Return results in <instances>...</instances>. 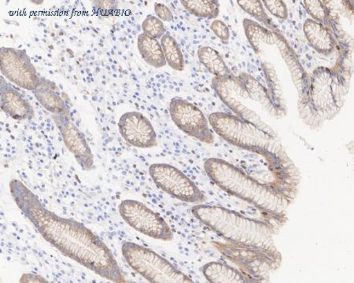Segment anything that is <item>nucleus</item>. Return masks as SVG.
<instances>
[{
    "instance_id": "1",
    "label": "nucleus",
    "mask_w": 354,
    "mask_h": 283,
    "mask_svg": "<svg viewBox=\"0 0 354 283\" xmlns=\"http://www.w3.org/2000/svg\"><path fill=\"white\" fill-rule=\"evenodd\" d=\"M9 188L21 213L49 244L102 278L127 282L110 248L98 235L76 220L50 211L21 181L11 180Z\"/></svg>"
},
{
    "instance_id": "2",
    "label": "nucleus",
    "mask_w": 354,
    "mask_h": 283,
    "mask_svg": "<svg viewBox=\"0 0 354 283\" xmlns=\"http://www.w3.org/2000/svg\"><path fill=\"white\" fill-rule=\"evenodd\" d=\"M204 168L209 179L227 193L247 202L274 218L284 217L289 202L271 186L261 184L219 158H209L205 162Z\"/></svg>"
},
{
    "instance_id": "3",
    "label": "nucleus",
    "mask_w": 354,
    "mask_h": 283,
    "mask_svg": "<svg viewBox=\"0 0 354 283\" xmlns=\"http://www.w3.org/2000/svg\"><path fill=\"white\" fill-rule=\"evenodd\" d=\"M192 213L200 222L232 244L276 250L271 225L216 206L198 205Z\"/></svg>"
},
{
    "instance_id": "4",
    "label": "nucleus",
    "mask_w": 354,
    "mask_h": 283,
    "mask_svg": "<svg viewBox=\"0 0 354 283\" xmlns=\"http://www.w3.org/2000/svg\"><path fill=\"white\" fill-rule=\"evenodd\" d=\"M209 122L216 134L239 148L272 158L278 157L281 151L275 135L238 116L216 112L209 116Z\"/></svg>"
},
{
    "instance_id": "5",
    "label": "nucleus",
    "mask_w": 354,
    "mask_h": 283,
    "mask_svg": "<svg viewBox=\"0 0 354 283\" xmlns=\"http://www.w3.org/2000/svg\"><path fill=\"white\" fill-rule=\"evenodd\" d=\"M332 72L318 69L313 72L310 92V106L300 108L301 118L310 126L317 127L334 118L342 109L345 94Z\"/></svg>"
},
{
    "instance_id": "6",
    "label": "nucleus",
    "mask_w": 354,
    "mask_h": 283,
    "mask_svg": "<svg viewBox=\"0 0 354 283\" xmlns=\"http://www.w3.org/2000/svg\"><path fill=\"white\" fill-rule=\"evenodd\" d=\"M122 252L131 269L151 283H192L189 276L182 273L159 254L135 242H124Z\"/></svg>"
},
{
    "instance_id": "7",
    "label": "nucleus",
    "mask_w": 354,
    "mask_h": 283,
    "mask_svg": "<svg viewBox=\"0 0 354 283\" xmlns=\"http://www.w3.org/2000/svg\"><path fill=\"white\" fill-rule=\"evenodd\" d=\"M216 247L227 259L239 266L249 282L263 280L270 271L279 269L281 254L276 250L244 246L225 243H216Z\"/></svg>"
},
{
    "instance_id": "8",
    "label": "nucleus",
    "mask_w": 354,
    "mask_h": 283,
    "mask_svg": "<svg viewBox=\"0 0 354 283\" xmlns=\"http://www.w3.org/2000/svg\"><path fill=\"white\" fill-rule=\"evenodd\" d=\"M118 209L124 222L140 233L164 242L174 240V232L165 219L144 203L127 199L120 203Z\"/></svg>"
},
{
    "instance_id": "9",
    "label": "nucleus",
    "mask_w": 354,
    "mask_h": 283,
    "mask_svg": "<svg viewBox=\"0 0 354 283\" xmlns=\"http://www.w3.org/2000/svg\"><path fill=\"white\" fill-rule=\"evenodd\" d=\"M149 173L158 188L177 199L195 204L207 201V197L190 178L169 164H152Z\"/></svg>"
},
{
    "instance_id": "10",
    "label": "nucleus",
    "mask_w": 354,
    "mask_h": 283,
    "mask_svg": "<svg viewBox=\"0 0 354 283\" xmlns=\"http://www.w3.org/2000/svg\"><path fill=\"white\" fill-rule=\"evenodd\" d=\"M171 119L180 131L205 144H212L215 137L209 128L208 119L198 107L180 98L170 101Z\"/></svg>"
},
{
    "instance_id": "11",
    "label": "nucleus",
    "mask_w": 354,
    "mask_h": 283,
    "mask_svg": "<svg viewBox=\"0 0 354 283\" xmlns=\"http://www.w3.org/2000/svg\"><path fill=\"white\" fill-rule=\"evenodd\" d=\"M0 71L8 81L28 90H35L41 81L35 66L25 50L1 48Z\"/></svg>"
},
{
    "instance_id": "12",
    "label": "nucleus",
    "mask_w": 354,
    "mask_h": 283,
    "mask_svg": "<svg viewBox=\"0 0 354 283\" xmlns=\"http://www.w3.org/2000/svg\"><path fill=\"white\" fill-rule=\"evenodd\" d=\"M118 128L125 142L136 148L151 149L158 146L155 128L140 112L124 113L119 119Z\"/></svg>"
},
{
    "instance_id": "13",
    "label": "nucleus",
    "mask_w": 354,
    "mask_h": 283,
    "mask_svg": "<svg viewBox=\"0 0 354 283\" xmlns=\"http://www.w3.org/2000/svg\"><path fill=\"white\" fill-rule=\"evenodd\" d=\"M53 121L64 139L66 148L84 171L94 168V156L84 135L73 123L71 115H53Z\"/></svg>"
},
{
    "instance_id": "14",
    "label": "nucleus",
    "mask_w": 354,
    "mask_h": 283,
    "mask_svg": "<svg viewBox=\"0 0 354 283\" xmlns=\"http://www.w3.org/2000/svg\"><path fill=\"white\" fill-rule=\"evenodd\" d=\"M7 79L0 78V106L10 118L16 121L32 120L35 117V110L28 101L18 90L8 83Z\"/></svg>"
},
{
    "instance_id": "15",
    "label": "nucleus",
    "mask_w": 354,
    "mask_h": 283,
    "mask_svg": "<svg viewBox=\"0 0 354 283\" xmlns=\"http://www.w3.org/2000/svg\"><path fill=\"white\" fill-rule=\"evenodd\" d=\"M53 82L41 78L37 88L33 90L39 104L53 115H71V108L58 93Z\"/></svg>"
},
{
    "instance_id": "16",
    "label": "nucleus",
    "mask_w": 354,
    "mask_h": 283,
    "mask_svg": "<svg viewBox=\"0 0 354 283\" xmlns=\"http://www.w3.org/2000/svg\"><path fill=\"white\" fill-rule=\"evenodd\" d=\"M304 31L307 41L319 54L328 55L335 50L334 38L326 27L313 19H306Z\"/></svg>"
},
{
    "instance_id": "17",
    "label": "nucleus",
    "mask_w": 354,
    "mask_h": 283,
    "mask_svg": "<svg viewBox=\"0 0 354 283\" xmlns=\"http://www.w3.org/2000/svg\"><path fill=\"white\" fill-rule=\"evenodd\" d=\"M203 273L205 279L212 283H244L249 282L241 271L220 262L205 264Z\"/></svg>"
},
{
    "instance_id": "18",
    "label": "nucleus",
    "mask_w": 354,
    "mask_h": 283,
    "mask_svg": "<svg viewBox=\"0 0 354 283\" xmlns=\"http://www.w3.org/2000/svg\"><path fill=\"white\" fill-rule=\"evenodd\" d=\"M137 48L147 64L160 69L167 65L161 43L158 39L141 33L137 39Z\"/></svg>"
},
{
    "instance_id": "19",
    "label": "nucleus",
    "mask_w": 354,
    "mask_h": 283,
    "mask_svg": "<svg viewBox=\"0 0 354 283\" xmlns=\"http://www.w3.org/2000/svg\"><path fill=\"white\" fill-rule=\"evenodd\" d=\"M198 57L201 64L215 77L224 78L235 76L230 68L227 66L219 52H216L213 48H199L198 50Z\"/></svg>"
},
{
    "instance_id": "20",
    "label": "nucleus",
    "mask_w": 354,
    "mask_h": 283,
    "mask_svg": "<svg viewBox=\"0 0 354 283\" xmlns=\"http://www.w3.org/2000/svg\"><path fill=\"white\" fill-rule=\"evenodd\" d=\"M161 45L167 64L176 71L185 70V58L176 39L169 32L161 39Z\"/></svg>"
},
{
    "instance_id": "21",
    "label": "nucleus",
    "mask_w": 354,
    "mask_h": 283,
    "mask_svg": "<svg viewBox=\"0 0 354 283\" xmlns=\"http://www.w3.org/2000/svg\"><path fill=\"white\" fill-rule=\"evenodd\" d=\"M181 4L198 18L214 19L220 14V3L215 0H182Z\"/></svg>"
},
{
    "instance_id": "22",
    "label": "nucleus",
    "mask_w": 354,
    "mask_h": 283,
    "mask_svg": "<svg viewBox=\"0 0 354 283\" xmlns=\"http://www.w3.org/2000/svg\"><path fill=\"white\" fill-rule=\"evenodd\" d=\"M237 3L245 12L254 17L261 23L268 28L274 27L272 21L266 12L263 3L260 0H238Z\"/></svg>"
},
{
    "instance_id": "23",
    "label": "nucleus",
    "mask_w": 354,
    "mask_h": 283,
    "mask_svg": "<svg viewBox=\"0 0 354 283\" xmlns=\"http://www.w3.org/2000/svg\"><path fill=\"white\" fill-rule=\"evenodd\" d=\"M142 30L144 32L142 33L156 39H162L167 33L163 21L151 14L148 15L142 21Z\"/></svg>"
},
{
    "instance_id": "24",
    "label": "nucleus",
    "mask_w": 354,
    "mask_h": 283,
    "mask_svg": "<svg viewBox=\"0 0 354 283\" xmlns=\"http://www.w3.org/2000/svg\"><path fill=\"white\" fill-rule=\"evenodd\" d=\"M307 12L309 13L314 21L324 25L327 21L328 11L322 1L319 0H306L304 1Z\"/></svg>"
},
{
    "instance_id": "25",
    "label": "nucleus",
    "mask_w": 354,
    "mask_h": 283,
    "mask_svg": "<svg viewBox=\"0 0 354 283\" xmlns=\"http://www.w3.org/2000/svg\"><path fill=\"white\" fill-rule=\"evenodd\" d=\"M263 3L266 9L277 18L282 20L288 19V7L281 0H264Z\"/></svg>"
},
{
    "instance_id": "26",
    "label": "nucleus",
    "mask_w": 354,
    "mask_h": 283,
    "mask_svg": "<svg viewBox=\"0 0 354 283\" xmlns=\"http://www.w3.org/2000/svg\"><path fill=\"white\" fill-rule=\"evenodd\" d=\"M210 28L223 43L227 44L230 42V31L225 22L221 20H215L211 24Z\"/></svg>"
},
{
    "instance_id": "27",
    "label": "nucleus",
    "mask_w": 354,
    "mask_h": 283,
    "mask_svg": "<svg viewBox=\"0 0 354 283\" xmlns=\"http://www.w3.org/2000/svg\"><path fill=\"white\" fill-rule=\"evenodd\" d=\"M155 12L158 18L162 21L172 22L174 21V14L172 11L167 7V5L163 3L155 4Z\"/></svg>"
},
{
    "instance_id": "28",
    "label": "nucleus",
    "mask_w": 354,
    "mask_h": 283,
    "mask_svg": "<svg viewBox=\"0 0 354 283\" xmlns=\"http://www.w3.org/2000/svg\"><path fill=\"white\" fill-rule=\"evenodd\" d=\"M95 8L101 11L102 14H108L117 10L118 1L115 0H96L93 1Z\"/></svg>"
},
{
    "instance_id": "29",
    "label": "nucleus",
    "mask_w": 354,
    "mask_h": 283,
    "mask_svg": "<svg viewBox=\"0 0 354 283\" xmlns=\"http://www.w3.org/2000/svg\"><path fill=\"white\" fill-rule=\"evenodd\" d=\"M32 3H37V4H42L44 1H31Z\"/></svg>"
}]
</instances>
